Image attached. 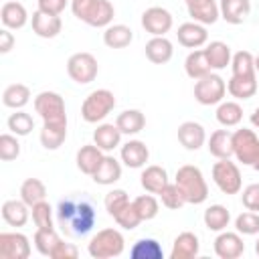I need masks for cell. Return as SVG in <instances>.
Wrapping results in <instances>:
<instances>
[{
    "label": "cell",
    "instance_id": "obj_56",
    "mask_svg": "<svg viewBox=\"0 0 259 259\" xmlns=\"http://www.w3.org/2000/svg\"><path fill=\"white\" fill-rule=\"evenodd\" d=\"M255 255H257V257H259V239H257V241H255Z\"/></svg>",
    "mask_w": 259,
    "mask_h": 259
},
{
    "label": "cell",
    "instance_id": "obj_36",
    "mask_svg": "<svg viewBox=\"0 0 259 259\" xmlns=\"http://www.w3.org/2000/svg\"><path fill=\"white\" fill-rule=\"evenodd\" d=\"M30 101V89L24 83H12L2 93V103L10 109H22Z\"/></svg>",
    "mask_w": 259,
    "mask_h": 259
},
{
    "label": "cell",
    "instance_id": "obj_52",
    "mask_svg": "<svg viewBox=\"0 0 259 259\" xmlns=\"http://www.w3.org/2000/svg\"><path fill=\"white\" fill-rule=\"evenodd\" d=\"M38 10L49 12V14H61L65 10V6L69 4V0H36Z\"/></svg>",
    "mask_w": 259,
    "mask_h": 259
},
{
    "label": "cell",
    "instance_id": "obj_6",
    "mask_svg": "<svg viewBox=\"0 0 259 259\" xmlns=\"http://www.w3.org/2000/svg\"><path fill=\"white\" fill-rule=\"evenodd\" d=\"M212 182L217 184V188L223 194H239L243 188V178H241V170L235 162H231V158H223L219 162H214L212 166Z\"/></svg>",
    "mask_w": 259,
    "mask_h": 259
},
{
    "label": "cell",
    "instance_id": "obj_20",
    "mask_svg": "<svg viewBox=\"0 0 259 259\" xmlns=\"http://www.w3.org/2000/svg\"><path fill=\"white\" fill-rule=\"evenodd\" d=\"M103 150L97 148L95 144H85L77 150V156H75V162H77V168L87 174V176H93V172L99 168L101 160H103Z\"/></svg>",
    "mask_w": 259,
    "mask_h": 259
},
{
    "label": "cell",
    "instance_id": "obj_8",
    "mask_svg": "<svg viewBox=\"0 0 259 259\" xmlns=\"http://www.w3.org/2000/svg\"><path fill=\"white\" fill-rule=\"evenodd\" d=\"M233 156L241 164L253 166L259 158V136L249 127L235 130L233 132Z\"/></svg>",
    "mask_w": 259,
    "mask_h": 259
},
{
    "label": "cell",
    "instance_id": "obj_9",
    "mask_svg": "<svg viewBox=\"0 0 259 259\" xmlns=\"http://www.w3.org/2000/svg\"><path fill=\"white\" fill-rule=\"evenodd\" d=\"M225 93H227V83L217 73H208L196 79L194 83V99L200 105H217L223 101Z\"/></svg>",
    "mask_w": 259,
    "mask_h": 259
},
{
    "label": "cell",
    "instance_id": "obj_15",
    "mask_svg": "<svg viewBox=\"0 0 259 259\" xmlns=\"http://www.w3.org/2000/svg\"><path fill=\"white\" fill-rule=\"evenodd\" d=\"M186 8H188V14L192 16L194 22H200V24H214L221 16V10H219V4L217 0H184Z\"/></svg>",
    "mask_w": 259,
    "mask_h": 259
},
{
    "label": "cell",
    "instance_id": "obj_4",
    "mask_svg": "<svg viewBox=\"0 0 259 259\" xmlns=\"http://www.w3.org/2000/svg\"><path fill=\"white\" fill-rule=\"evenodd\" d=\"M125 249V239L117 229H101L87 243V253L93 259H111L119 257Z\"/></svg>",
    "mask_w": 259,
    "mask_h": 259
},
{
    "label": "cell",
    "instance_id": "obj_42",
    "mask_svg": "<svg viewBox=\"0 0 259 259\" xmlns=\"http://www.w3.org/2000/svg\"><path fill=\"white\" fill-rule=\"evenodd\" d=\"M6 125L14 136H28L34 130V119H32L30 113H26L22 109H16L14 113H10Z\"/></svg>",
    "mask_w": 259,
    "mask_h": 259
},
{
    "label": "cell",
    "instance_id": "obj_5",
    "mask_svg": "<svg viewBox=\"0 0 259 259\" xmlns=\"http://www.w3.org/2000/svg\"><path fill=\"white\" fill-rule=\"evenodd\" d=\"M115 107V95L109 89H95L91 91L81 103V117L87 123L103 121Z\"/></svg>",
    "mask_w": 259,
    "mask_h": 259
},
{
    "label": "cell",
    "instance_id": "obj_10",
    "mask_svg": "<svg viewBox=\"0 0 259 259\" xmlns=\"http://www.w3.org/2000/svg\"><path fill=\"white\" fill-rule=\"evenodd\" d=\"M67 73H69V77L75 83L87 85V83H91L97 77L99 63H97V59L91 53H85V51L83 53H75L67 61Z\"/></svg>",
    "mask_w": 259,
    "mask_h": 259
},
{
    "label": "cell",
    "instance_id": "obj_44",
    "mask_svg": "<svg viewBox=\"0 0 259 259\" xmlns=\"http://www.w3.org/2000/svg\"><path fill=\"white\" fill-rule=\"evenodd\" d=\"M158 196H160L162 204H164L166 208H170V210H178V208H182V206L186 204L184 194H182V190L176 186V182H168V184L160 190Z\"/></svg>",
    "mask_w": 259,
    "mask_h": 259
},
{
    "label": "cell",
    "instance_id": "obj_23",
    "mask_svg": "<svg viewBox=\"0 0 259 259\" xmlns=\"http://www.w3.org/2000/svg\"><path fill=\"white\" fill-rule=\"evenodd\" d=\"M221 18L229 24H241L251 12V2L249 0H221L219 4Z\"/></svg>",
    "mask_w": 259,
    "mask_h": 259
},
{
    "label": "cell",
    "instance_id": "obj_21",
    "mask_svg": "<svg viewBox=\"0 0 259 259\" xmlns=\"http://www.w3.org/2000/svg\"><path fill=\"white\" fill-rule=\"evenodd\" d=\"M0 20H2L4 28L18 30L28 22V12H26L24 4H20V2H4L0 8Z\"/></svg>",
    "mask_w": 259,
    "mask_h": 259
},
{
    "label": "cell",
    "instance_id": "obj_45",
    "mask_svg": "<svg viewBox=\"0 0 259 259\" xmlns=\"http://www.w3.org/2000/svg\"><path fill=\"white\" fill-rule=\"evenodd\" d=\"M130 202H132V200H130L127 192L121 190V188L109 190V192L105 194V198H103V206H105V210H107L109 217H115V214H117L125 204H130Z\"/></svg>",
    "mask_w": 259,
    "mask_h": 259
},
{
    "label": "cell",
    "instance_id": "obj_33",
    "mask_svg": "<svg viewBox=\"0 0 259 259\" xmlns=\"http://www.w3.org/2000/svg\"><path fill=\"white\" fill-rule=\"evenodd\" d=\"M134 40V32L125 24H109L103 30V42L109 49H125Z\"/></svg>",
    "mask_w": 259,
    "mask_h": 259
},
{
    "label": "cell",
    "instance_id": "obj_24",
    "mask_svg": "<svg viewBox=\"0 0 259 259\" xmlns=\"http://www.w3.org/2000/svg\"><path fill=\"white\" fill-rule=\"evenodd\" d=\"M174 55V47L166 36H152L146 42V57L150 63L154 65H164L172 59Z\"/></svg>",
    "mask_w": 259,
    "mask_h": 259
},
{
    "label": "cell",
    "instance_id": "obj_11",
    "mask_svg": "<svg viewBox=\"0 0 259 259\" xmlns=\"http://www.w3.org/2000/svg\"><path fill=\"white\" fill-rule=\"evenodd\" d=\"M172 24H174L172 14L162 6H150L142 14V26L152 36H166V32H170Z\"/></svg>",
    "mask_w": 259,
    "mask_h": 259
},
{
    "label": "cell",
    "instance_id": "obj_13",
    "mask_svg": "<svg viewBox=\"0 0 259 259\" xmlns=\"http://www.w3.org/2000/svg\"><path fill=\"white\" fill-rule=\"evenodd\" d=\"M219 259H237L245 253V243L241 239V233L233 231H221L212 245Z\"/></svg>",
    "mask_w": 259,
    "mask_h": 259
},
{
    "label": "cell",
    "instance_id": "obj_49",
    "mask_svg": "<svg viewBox=\"0 0 259 259\" xmlns=\"http://www.w3.org/2000/svg\"><path fill=\"white\" fill-rule=\"evenodd\" d=\"M113 221H115L121 229H125V231H134V229L142 223V217H140V212L136 210L134 202H130V204H125V206L113 217Z\"/></svg>",
    "mask_w": 259,
    "mask_h": 259
},
{
    "label": "cell",
    "instance_id": "obj_55",
    "mask_svg": "<svg viewBox=\"0 0 259 259\" xmlns=\"http://www.w3.org/2000/svg\"><path fill=\"white\" fill-rule=\"evenodd\" d=\"M255 71H257V73H259V55H257V57H255Z\"/></svg>",
    "mask_w": 259,
    "mask_h": 259
},
{
    "label": "cell",
    "instance_id": "obj_29",
    "mask_svg": "<svg viewBox=\"0 0 259 259\" xmlns=\"http://www.w3.org/2000/svg\"><path fill=\"white\" fill-rule=\"evenodd\" d=\"M184 71L194 81L204 77V75H208V73H212V67H210L208 59H206L204 49H194L192 53H188V57L184 61Z\"/></svg>",
    "mask_w": 259,
    "mask_h": 259
},
{
    "label": "cell",
    "instance_id": "obj_53",
    "mask_svg": "<svg viewBox=\"0 0 259 259\" xmlns=\"http://www.w3.org/2000/svg\"><path fill=\"white\" fill-rule=\"evenodd\" d=\"M12 47H14V34L10 32V28H2L0 30V53L6 55L10 53Z\"/></svg>",
    "mask_w": 259,
    "mask_h": 259
},
{
    "label": "cell",
    "instance_id": "obj_3",
    "mask_svg": "<svg viewBox=\"0 0 259 259\" xmlns=\"http://www.w3.org/2000/svg\"><path fill=\"white\" fill-rule=\"evenodd\" d=\"M176 186L182 190L186 204H202L208 198V184L198 166L184 164L176 170Z\"/></svg>",
    "mask_w": 259,
    "mask_h": 259
},
{
    "label": "cell",
    "instance_id": "obj_43",
    "mask_svg": "<svg viewBox=\"0 0 259 259\" xmlns=\"http://www.w3.org/2000/svg\"><path fill=\"white\" fill-rule=\"evenodd\" d=\"M132 202H134L136 210L140 212L142 221H152V219H156L158 212H160V204H158L156 196H152V192H148V194H140V196L134 198Z\"/></svg>",
    "mask_w": 259,
    "mask_h": 259
},
{
    "label": "cell",
    "instance_id": "obj_14",
    "mask_svg": "<svg viewBox=\"0 0 259 259\" xmlns=\"http://www.w3.org/2000/svg\"><path fill=\"white\" fill-rule=\"evenodd\" d=\"M30 24H32V32L40 38H55L63 28V20L59 14H49L38 8L32 12Z\"/></svg>",
    "mask_w": 259,
    "mask_h": 259
},
{
    "label": "cell",
    "instance_id": "obj_2",
    "mask_svg": "<svg viewBox=\"0 0 259 259\" xmlns=\"http://www.w3.org/2000/svg\"><path fill=\"white\" fill-rule=\"evenodd\" d=\"M71 12L93 28H107L115 16V8L109 0H71Z\"/></svg>",
    "mask_w": 259,
    "mask_h": 259
},
{
    "label": "cell",
    "instance_id": "obj_35",
    "mask_svg": "<svg viewBox=\"0 0 259 259\" xmlns=\"http://www.w3.org/2000/svg\"><path fill=\"white\" fill-rule=\"evenodd\" d=\"M227 91L235 99H249L257 93V75L255 77H237L233 75L227 83Z\"/></svg>",
    "mask_w": 259,
    "mask_h": 259
},
{
    "label": "cell",
    "instance_id": "obj_25",
    "mask_svg": "<svg viewBox=\"0 0 259 259\" xmlns=\"http://www.w3.org/2000/svg\"><path fill=\"white\" fill-rule=\"evenodd\" d=\"M121 132L115 123H99L93 132V144L97 148H101L103 152H111L119 146L121 142Z\"/></svg>",
    "mask_w": 259,
    "mask_h": 259
},
{
    "label": "cell",
    "instance_id": "obj_39",
    "mask_svg": "<svg viewBox=\"0 0 259 259\" xmlns=\"http://www.w3.org/2000/svg\"><path fill=\"white\" fill-rule=\"evenodd\" d=\"M243 119V107L237 101H221L217 107V121L225 127H235Z\"/></svg>",
    "mask_w": 259,
    "mask_h": 259
},
{
    "label": "cell",
    "instance_id": "obj_50",
    "mask_svg": "<svg viewBox=\"0 0 259 259\" xmlns=\"http://www.w3.org/2000/svg\"><path fill=\"white\" fill-rule=\"evenodd\" d=\"M241 200H243V206L247 210H253V212H259V184H249L243 188V194H241Z\"/></svg>",
    "mask_w": 259,
    "mask_h": 259
},
{
    "label": "cell",
    "instance_id": "obj_27",
    "mask_svg": "<svg viewBox=\"0 0 259 259\" xmlns=\"http://www.w3.org/2000/svg\"><path fill=\"white\" fill-rule=\"evenodd\" d=\"M206 148L208 152L217 158V160H223V158H231L233 156V132L229 130H214L206 142Z\"/></svg>",
    "mask_w": 259,
    "mask_h": 259
},
{
    "label": "cell",
    "instance_id": "obj_26",
    "mask_svg": "<svg viewBox=\"0 0 259 259\" xmlns=\"http://www.w3.org/2000/svg\"><path fill=\"white\" fill-rule=\"evenodd\" d=\"M168 172L162 168V166H146L140 174V184L146 192H152V194H160V190L168 184Z\"/></svg>",
    "mask_w": 259,
    "mask_h": 259
},
{
    "label": "cell",
    "instance_id": "obj_12",
    "mask_svg": "<svg viewBox=\"0 0 259 259\" xmlns=\"http://www.w3.org/2000/svg\"><path fill=\"white\" fill-rule=\"evenodd\" d=\"M30 243L22 233H0V257L2 259H28Z\"/></svg>",
    "mask_w": 259,
    "mask_h": 259
},
{
    "label": "cell",
    "instance_id": "obj_16",
    "mask_svg": "<svg viewBox=\"0 0 259 259\" xmlns=\"http://www.w3.org/2000/svg\"><path fill=\"white\" fill-rule=\"evenodd\" d=\"M176 36H178V42L186 49H200L208 40L206 26L200 24V22H194V20L180 24L178 30H176Z\"/></svg>",
    "mask_w": 259,
    "mask_h": 259
},
{
    "label": "cell",
    "instance_id": "obj_28",
    "mask_svg": "<svg viewBox=\"0 0 259 259\" xmlns=\"http://www.w3.org/2000/svg\"><path fill=\"white\" fill-rule=\"evenodd\" d=\"M28 204L20 198V200H16V198H12V200H6L4 204H2V219H4V223H8L10 227H24L26 223H28V217H30V212H28Z\"/></svg>",
    "mask_w": 259,
    "mask_h": 259
},
{
    "label": "cell",
    "instance_id": "obj_41",
    "mask_svg": "<svg viewBox=\"0 0 259 259\" xmlns=\"http://www.w3.org/2000/svg\"><path fill=\"white\" fill-rule=\"evenodd\" d=\"M231 69H233V75H237V77H255L257 75L255 57L249 51H239L231 59Z\"/></svg>",
    "mask_w": 259,
    "mask_h": 259
},
{
    "label": "cell",
    "instance_id": "obj_17",
    "mask_svg": "<svg viewBox=\"0 0 259 259\" xmlns=\"http://www.w3.org/2000/svg\"><path fill=\"white\" fill-rule=\"evenodd\" d=\"M178 142L190 150V152H196L198 148L204 146L206 142V132L204 127L198 123V121H182L178 125Z\"/></svg>",
    "mask_w": 259,
    "mask_h": 259
},
{
    "label": "cell",
    "instance_id": "obj_46",
    "mask_svg": "<svg viewBox=\"0 0 259 259\" xmlns=\"http://www.w3.org/2000/svg\"><path fill=\"white\" fill-rule=\"evenodd\" d=\"M32 208V223L36 225V229H55L53 225V206L47 200H40L36 204L30 206Z\"/></svg>",
    "mask_w": 259,
    "mask_h": 259
},
{
    "label": "cell",
    "instance_id": "obj_34",
    "mask_svg": "<svg viewBox=\"0 0 259 259\" xmlns=\"http://www.w3.org/2000/svg\"><path fill=\"white\" fill-rule=\"evenodd\" d=\"M202 221H204V227H206L208 231L221 233V231H225V229L229 227V223H231V212H229V208L223 206V204H210V206L204 210Z\"/></svg>",
    "mask_w": 259,
    "mask_h": 259
},
{
    "label": "cell",
    "instance_id": "obj_37",
    "mask_svg": "<svg viewBox=\"0 0 259 259\" xmlns=\"http://www.w3.org/2000/svg\"><path fill=\"white\" fill-rule=\"evenodd\" d=\"M32 241H34V249H36L40 255L51 257L53 251L57 249V245H59L63 239L59 237V233H57L55 229H36Z\"/></svg>",
    "mask_w": 259,
    "mask_h": 259
},
{
    "label": "cell",
    "instance_id": "obj_54",
    "mask_svg": "<svg viewBox=\"0 0 259 259\" xmlns=\"http://www.w3.org/2000/svg\"><path fill=\"white\" fill-rule=\"evenodd\" d=\"M249 119H251V125L259 130V107H255V109H253V113H251V117H249Z\"/></svg>",
    "mask_w": 259,
    "mask_h": 259
},
{
    "label": "cell",
    "instance_id": "obj_32",
    "mask_svg": "<svg viewBox=\"0 0 259 259\" xmlns=\"http://www.w3.org/2000/svg\"><path fill=\"white\" fill-rule=\"evenodd\" d=\"M38 140L45 150H57L67 140V123H42Z\"/></svg>",
    "mask_w": 259,
    "mask_h": 259
},
{
    "label": "cell",
    "instance_id": "obj_30",
    "mask_svg": "<svg viewBox=\"0 0 259 259\" xmlns=\"http://www.w3.org/2000/svg\"><path fill=\"white\" fill-rule=\"evenodd\" d=\"M206 53V59L212 67V71H221V69H227V65H231V47L223 40H210L204 49Z\"/></svg>",
    "mask_w": 259,
    "mask_h": 259
},
{
    "label": "cell",
    "instance_id": "obj_51",
    "mask_svg": "<svg viewBox=\"0 0 259 259\" xmlns=\"http://www.w3.org/2000/svg\"><path fill=\"white\" fill-rule=\"evenodd\" d=\"M77 257H79L77 245L75 243H65V241H61L57 245V249L53 251V255H51V259H77Z\"/></svg>",
    "mask_w": 259,
    "mask_h": 259
},
{
    "label": "cell",
    "instance_id": "obj_48",
    "mask_svg": "<svg viewBox=\"0 0 259 259\" xmlns=\"http://www.w3.org/2000/svg\"><path fill=\"white\" fill-rule=\"evenodd\" d=\"M235 229L241 235H257L259 233V212L245 210L235 219Z\"/></svg>",
    "mask_w": 259,
    "mask_h": 259
},
{
    "label": "cell",
    "instance_id": "obj_38",
    "mask_svg": "<svg viewBox=\"0 0 259 259\" xmlns=\"http://www.w3.org/2000/svg\"><path fill=\"white\" fill-rule=\"evenodd\" d=\"M132 259H164L162 245L156 239H140L130 249Z\"/></svg>",
    "mask_w": 259,
    "mask_h": 259
},
{
    "label": "cell",
    "instance_id": "obj_47",
    "mask_svg": "<svg viewBox=\"0 0 259 259\" xmlns=\"http://www.w3.org/2000/svg\"><path fill=\"white\" fill-rule=\"evenodd\" d=\"M20 156V142L14 134H2L0 136V160L10 162Z\"/></svg>",
    "mask_w": 259,
    "mask_h": 259
},
{
    "label": "cell",
    "instance_id": "obj_19",
    "mask_svg": "<svg viewBox=\"0 0 259 259\" xmlns=\"http://www.w3.org/2000/svg\"><path fill=\"white\" fill-rule=\"evenodd\" d=\"M200 251V241L194 233L184 231L180 233L174 243H172V251H170V259H194Z\"/></svg>",
    "mask_w": 259,
    "mask_h": 259
},
{
    "label": "cell",
    "instance_id": "obj_22",
    "mask_svg": "<svg viewBox=\"0 0 259 259\" xmlns=\"http://www.w3.org/2000/svg\"><path fill=\"white\" fill-rule=\"evenodd\" d=\"M91 178H93L95 184L111 186V184H115V182L121 178V164H119L113 156L105 154L103 160H101V164H99V168L93 172Z\"/></svg>",
    "mask_w": 259,
    "mask_h": 259
},
{
    "label": "cell",
    "instance_id": "obj_31",
    "mask_svg": "<svg viewBox=\"0 0 259 259\" xmlns=\"http://www.w3.org/2000/svg\"><path fill=\"white\" fill-rule=\"evenodd\" d=\"M115 125L119 127L121 134H125V136H136V134H140V132L144 130L146 117H144V113H142L140 109H125V111H121V113L115 117Z\"/></svg>",
    "mask_w": 259,
    "mask_h": 259
},
{
    "label": "cell",
    "instance_id": "obj_1",
    "mask_svg": "<svg viewBox=\"0 0 259 259\" xmlns=\"http://www.w3.org/2000/svg\"><path fill=\"white\" fill-rule=\"evenodd\" d=\"M55 217L61 231L73 239H81L89 235L97 221L95 206L85 194L63 198L55 208Z\"/></svg>",
    "mask_w": 259,
    "mask_h": 259
},
{
    "label": "cell",
    "instance_id": "obj_57",
    "mask_svg": "<svg viewBox=\"0 0 259 259\" xmlns=\"http://www.w3.org/2000/svg\"><path fill=\"white\" fill-rule=\"evenodd\" d=\"M251 168H253V170H257V172H259V158H257V162H255V164H253V166H251Z\"/></svg>",
    "mask_w": 259,
    "mask_h": 259
},
{
    "label": "cell",
    "instance_id": "obj_7",
    "mask_svg": "<svg viewBox=\"0 0 259 259\" xmlns=\"http://www.w3.org/2000/svg\"><path fill=\"white\" fill-rule=\"evenodd\" d=\"M34 111L42 117V123H67L65 101L55 91H40L34 97Z\"/></svg>",
    "mask_w": 259,
    "mask_h": 259
},
{
    "label": "cell",
    "instance_id": "obj_40",
    "mask_svg": "<svg viewBox=\"0 0 259 259\" xmlns=\"http://www.w3.org/2000/svg\"><path fill=\"white\" fill-rule=\"evenodd\" d=\"M45 196H47V186H45L42 180H38V178H26V180L20 184V198H22L28 206H32V204L45 200Z\"/></svg>",
    "mask_w": 259,
    "mask_h": 259
},
{
    "label": "cell",
    "instance_id": "obj_18",
    "mask_svg": "<svg viewBox=\"0 0 259 259\" xmlns=\"http://www.w3.org/2000/svg\"><path fill=\"white\" fill-rule=\"evenodd\" d=\"M119 156L127 168H144L150 158V150L142 140H130L121 146Z\"/></svg>",
    "mask_w": 259,
    "mask_h": 259
}]
</instances>
